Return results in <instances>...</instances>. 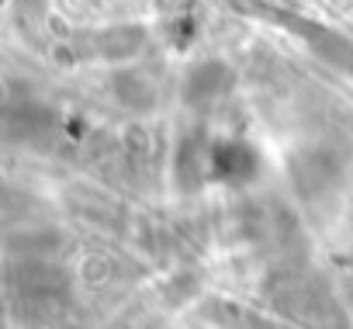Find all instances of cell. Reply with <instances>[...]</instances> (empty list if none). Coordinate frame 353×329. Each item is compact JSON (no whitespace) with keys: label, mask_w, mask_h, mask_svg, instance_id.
<instances>
[{"label":"cell","mask_w":353,"mask_h":329,"mask_svg":"<svg viewBox=\"0 0 353 329\" xmlns=\"http://www.w3.org/2000/svg\"><path fill=\"white\" fill-rule=\"evenodd\" d=\"M225 80H229V70H225V66H219V63L198 66V70L191 73L188 94H191V101L205 104V101H212V97H219V94L225 90Z\"/></svg>","instance_id":"6da1fadb"},{"label":"cell","mask_w":353,"mask_h":329,"mask_svg":"<svg viewBox=\"0 0 353 329\" xmlns=\"http://www.w3.org/2000/svg\"><path fill=\"white\" fill-rule=\"evenodd\" d=\"M21 284H25V291H32V295H52L56 288H63L66 281L59 277V274H46L39 263H28V270H21Z\"/></svg>","instance_id":"7a4b0ae2"}]
</instances>
